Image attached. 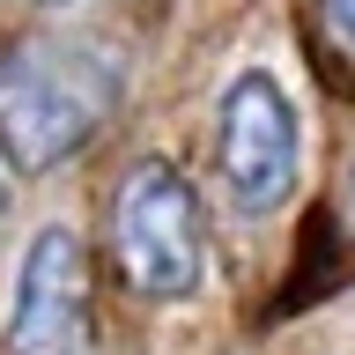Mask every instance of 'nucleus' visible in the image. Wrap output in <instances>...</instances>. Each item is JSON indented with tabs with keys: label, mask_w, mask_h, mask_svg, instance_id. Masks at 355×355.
Masks as SVG:
<instances>
[{
	"label": "nucleus",
	"mask_w": 355,
	"mask_h": 355,
	"mask_svg": "<svg viewBox=\"0 0 355 355\" xmlns=\"http://www.w3.org/2000/svg\"><path fill=\"white\" fill-rule=\"evenodd\" d=\"M215 155H222V193H230L237 215H274L296 193L304 126H296V104L282 96V82L266 67H244L237 82L222 89Z\"/></svg>",
	"instance_id": "obj_3"
},
{
	"label": "nucleus",
	"mask_w": 355,
	"mask_h": 355,
	"mask_svg": "<svg viewBox=\"0 0 355 355\" xmlns=\"http://www.w3.org/2000/svg\"><path fill=\"white\" fill-rule=\"evenodd\" d=\"M111 252L141 296L178 304L200 288L207 266V230H200V200L171 163H141L111 200Z\"/></svg>",
	"instance_id": "obj_2"
},
{
	"label": "nucleus",
	"mask_w": 355,
	"mask_h": 355,
	"mask_svg": "<svg viewBox=\"0 0 355 355\" xmlns=\"http://www.w3.org/2000/svg\"><path fill=\"white\" fill-rule=\"evenodd\" d=\"M126 96V60L96 37H37L0 60V148L15 171H52L96 141Z\"/></svg>",
	"instance_id": "obj_1"
},
{
	"label": "nucleus",
	"mask_w": 355,
	"mask_h": 355,
	"mask_svg": "<svg viewBox=\"0 0 355 355\" xmlns=\"http://www.w3.org/2000/svg\"><path fill=\"white\" fill-rule=\"evenodd\" d=\"M318 30H326V44L355 67V0H318Z\"/></svg>",
	"instance_id": "obj_5"
},
{
	"label": "nucleus",
	"mask_w": 355,
	"mask_h": 355,
	"mask_svg": "<svg viewBox=\"0 0 355 355\" xmlns=\"http://www.w3.org/2000/svg\"><path fill=\"white\" fill-rule=\"evenodd\" d=\"M37 8H67V0H37Z\"/></svg>",
	"instance_id": "obj_8"
},
{
	"label": "nucleus",
	"mask_w": 355,
	"mask_h": 355,
	"mask_svg": "<svg viewBox=\"0 0 355 355\" xmlns=\"http://www.w3.org/2000/svg\"><path fill=\"white\" fill-rule=\"evenodd\" d=\"M0 215H8V163H0Z\"/></svg>",
	"instance_id": "obj_7"
},
{
	"label": "nucleus",
	"mask_w": 355,
	"mask_h": 355,
	"mask_svg": "<svg viewBox=\"0 0 355 355\" xmlns=\"http://www.w3.org/2000/svg\"><path fill=\"white\" fill-rule=\"evenodd\" d=\"M8 355H89V259L67 222H44L22 252Z\"/></svg>",
	"instance_id": "obj_4"
},
{
	"label": "nucleus",
	"mask_w": 355,
	"mask_h": 355,
	"mask_svg": "<svg viewBox=\"0 0 355 355\" xmlns=\"http://www.w3.org/2000/svg\"><path fill=\"white\" fill-rule=\"evenodd\" d=\"M340 207H348V237H355V155H348V171H340Z\"/></svg>",
	"instance_id": "obj_6"
}]
</instances>
